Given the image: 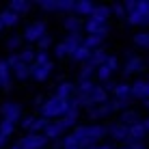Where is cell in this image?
<instances>
[{
  "instance_id": "4dcf8cb0",
  "label": "cell",
  "mask_w": 149,
  "mask_h": 149,
  "mask_svg": "<svg viewBox=\"0 0 149 149\" xmlns=\"http://www.w3.org/2000/svg\"><path fill=\"white\" fill-rule=\"evenodd\" d=\"M93 82L91 80H80V84H78V95H89L91 91H93Z\"/></svg>"
},
{
  "instance_id": "d590c367",
  "label": "cell",
  "mask_w": 149,
  "mask_h": 149,
  "mask_svg": "<svg viewBox=\"0 0 149 149\" xmlns=\"http://www.w3.org/2000/svg\"><path fill=\"white\" fill-rule=\"evenodd\" d=\"M56 11H74L71 0H56Z\"/></svg>"
},
{
  "instance_id": "7dc6e473",
  "label": "cell",
  "mask_w": 149,
  "mask_h": 149,
  "mask_svg": "<svg viewBox=\"0 0 149 149\" xmlns=\"http://www.w3.org/2000/svg\"><path fill=\"white\" fill-rule=\"evenodd\" d=\"M2 28H4V26H2V22H0V30H2Z\"/></svg>"
},
{
  "instance_id": "52a82bcc",
  "label": "cell",
  "mask_w": 149,
  "mask_h": 149,
  "mask_svg": "<svg viewBox=\"0 0 149 149\" xmlns=\"http://www.w3.org/2000/svg\"><path fill=\"white\" fill-rule=\"evenodd\" d=\"M43 35H45V22H41V19L28 24L26 30H24V39L26 41H39Z\"/></svg>"
},
{
  "instance_id": "f6af8a7d",
  "label": "cell",
  "mask_w": 149,
  "mask_h": 149,
  "mask_svg": "<svg viewBox=\"0 0 149 149\" xmlns=\"http://www.w3.org/2000/svg\"><path fill=\"white\" fill-rule=\"evenodd\" d=\"M33 119H35V117H24V121H22V127H24V130H28V127H30Z\"/></svg>"
},
{
  "instance_id": "60d3db41",
  "label": "cell",
  "mask_w": 149,
  "mask_h": 149,
  "mask_svg": "<svg viewBox=\"0 0 149 149\" xmlns=\"http://www.w3.org/2000/svg\"><path fill=\"white\" fill-rule=\"evenodd\" d=\"M54 54L58 56V58H65V56H69V54H67V50H65V45H63V43H56V48H54Z\"/></svg>"
},
{
  "instance_id": "7c38bea8",
  "label": "cell",
  "mask_w": 149,
  "mask_h": 149,
  "mask_svg": "<svg viewBox=\"0 0 149 149\" xmlns=\"http://www.w3.org/2000/svg\"><path fill=\"white\" fill-rule=\"evenodd\" d=\"M63 125H61L58 121H48V125L43 127V136L45 141H52V138H58L61 134H63Z\"/></svg>"
},
{
  "instance_id": "5b68a950",
  "label": "cell",
  "mask_w": 149,
  "mask_h": 149,
  "mask_svg": "<svg viewBox=\"0 0 149 149\" xmlns=\"http://www.w3.org/2000/svg\"><path fill=\"white\" fill-rule=\"evenodd\" d=\"M45 143H48V141H45L43 134H30V132H28V134L22 138V143H19L17 147L19 149H43Z\"/></svg>"
},
{
  "instance_id": "f1b7e54d",
  "label": "cell",
  "mask_w": 149,
  "mask_h": 149,
  "mask_svg": "<svg viewBox=\"0 0 149 149\" xmlns=\"http://www.w3.org/2000/svg\"><path fill=\"white\" fill-rule=\"evenodd\" d=\"M17 58H19V63L33 65V61H35V50H33V48H24V50H19Z\"/></svg>"
},
{
  "instance_id": "d6986e66",
  "label": "cell",
  "mask_w": 149,
  "mask_h": 149,
  "mask_svg": "<svg viewBox=\"0 0 149 149\" xmlns=\"http://www.w3.org/2000/svg\"><path fill=\"white\" fill-rule=\"evenodd\" d=\"M74 93H76V86L71 84V82H61L58 91H56V97H61V100H71Z\"/></svg>"
},
{
  "instance_id": "83f0119b",
  "label": "cell",
  "mask_w": 149,
  "mask_h": 149,
  "mask_svg": "<svg viewBox=\"0 0 149 149\" xmlns=\"http://www.w3.org/2000/svg\"><path fill=\"white\" fill-rule=\"evenodd\" d=\"M100 43H102V37H95V35H86V37L82 39V45H84V48H89L91 52L100 48Z\"/></svg>"
},
{
  "instance_id": "484cf974",
  "label": "cell",
  "mask_w": 149,
  "mask_h": 149,
  "mask_svg": "<svg viewBox=\"0 0 149 149\" xmlns=\"http://www.w3.org/2000/svg\"><path fill=\"white\" fill-rule=\"evenodd\" d=\"M95 4L89 2V0H82V2H74V11L78 15H91V11H93Z\"/></svg>"
},
{
  "instance_id": "e0dca14e",
  "label": "cell",
  "mask_w": 149,
  "mask_h": 149,
  "mask_svg": "<svg viewBox=\"0 0 149 149\" xmlns=\"http://www.w3.org/2000/svg\"><path fill=\"white\" fill-rule=\"evenodd\" d=\"M112 95H115V100H130V84L127 82L112 84Z\"/></svg>"
},
{
  "instance_id": "cb8c5ba5",
  "label": "cell",
  "mask_w": 149,
  "mask_h": 149,
  "mask_svg": "<svg viewBox=\"0 0 149 149\" xmlns=\"http://www.w3.org/2000/svg\"><path fill=\"white\" fill-rule=\"evenodd\" d=\"M30 7H33V4L26 2V0H13V2L9 4V11H13L15 15H19V13H26V11H30Z\"/></svg>"
},
{
  "instance_id": "ba28073f",
  "label": "cell",
  "mask_w": 149,
  "mask_h": 149,
  "mask_svg": "<svg viewBox=\"0 0 149 149\" xmlns=\"http://www.w3.org/2000/svg\"><path fill=\"white\" fill-rule=\"evenodd\" d=\"M89 104H91V108H93V106H102V104H106V102H108V93H106L104 91V86H100V84H95L93 86V91H91L89 95Z\"/></svg>"
},
{
  "instance_id": "ac0fdd59",
  "label": "cell",
  "mask_w": 149,
  "mask_h": 149,
  "mask_svg": "<svg viewBox=\"0 0 149 149\" xmlns=\"http://www.w3.org/2000/svg\"><path fill=\"white\" fill-rule=\"evenodd\" d=\"M11 84V67L7 65V61H0V86L9 89Z\"/></svg>"
},
{
  "instance_id": "30bf717a",
  "label": "cell",
  "mask_w": 149,
  "mask_h": 149,
  "mask_svg": "<svg viewBox=\"0 0 149 149\" xmlns=\"http://www.w3.org/2000/svg\"><path fill=\"white\" fill-rule=\"evenodd\" d=\"M84 30L89 35H95V37L104 39L106 33H108V26H106V24H97V22H93V19H86V22H84Z\"/></svg>"
},
{
  "instance_id": "9a60e30c",
  "label": "cell",
  "mask_w": 149,
  "mask_h": 149,
  "mask_svg": "<svg viewBox=\"0 0 149 149\" xmlns=\"http://www.w3.org/2000/svg\"><path fill=\"white\" fill-rule=\"evenodd\" d=\"M11 74H13L17 80H26V78H30V65L19 63V61H17V63L11 67Z\"/></svg>"
},
{
  "instance_id": "44dd1931",
  "label": "cell",
  "mask_w": 149,
  "mask_h": 149,
  "mask_svg": "<svg viewBox=\"0 0 149 149\" xmlns=\"http://www.w3.org/2000/svg\"><path fill=\"white\" fill-rule=\"evenodd\" d=\"M63 26H65V30H69V33H80V28H82V19H80V17H76V15H69V17H65V19H63Z\"/></svg>"
},
{
  "instance_id": "f35d334b",
  "label": "cell",
  "mask_w": 149,
  "mask_h": 149,
  "mask_svg": "<svg viewBox=\"0 0 149 149\" xmlns=\"http://www.w3.org/2000/svg\"><path fill=\"white\" fill-rule=\"evenodd\" d=\"M61 145H63V149H71V147H78V143H76L74 134H67V136L63 138V143H61Z\"/></svg>"
},
{
  "instance_id": "1f68e13d",
  "label": "cell",
  "mask_w": 149,
  "mask_h": 149,
  "mask_svg": "<svg viewBox=\"0 0 149 149\" xmlns=\"http://www.w3.org/2000/svg\"><path fill=\"white\" fill-rule=\"evenodd\" d=\"M134 43L138 45V48H147V43H149V35L145 33V30H141L138 35H134Z\"/></svg>"
},
{
  "instance_id": "4316f807",
  "label": "cell",
  "mask_w": 149,
  "mask_h": 149,
  "mask_svg": "<svg viewBox=\"0 0 149 149\" xmlns=\"http://www.w3.org/2000/svg\"><path fill=\"white\" fill-rule=\"evenodd\" d=\"M89 56H91V50L89 48H84V45H78V48H76V52L71 54V58L74 61H78V63H86V61H89Z\"/></svg>"
},
{
  "instance_id": "7bdbcfd3",
  "label": "cell",
  "mask_w": 149,
  "mask_h": 149,
  "mask_svg": "<svg viewBox=\"0 0 149 149\" xmlns=\"http://www.w3.org/2000/svg\"><path fill=\"white\" fill-rule=\"evenodd\" d=\"M19 43H22V39H19V37H11V39L7 41V48H9V50H17Z\"/></svg>"
},
{
  "instance_id": "3957f363",
  "label": "cell",
  "mask_w": 149,
  "mask_h": 149,
  "mask_svg": "<svg viewBox=\"0 0 149 149\" xmlns=\"http://www.w3.org/2000/svg\"><path fill=\"white\" fill-rule=\"evenodd\" d=\"M0 115H2V121H19V117H22V104H17V102H4L2 106H0Z\"/></svg>"
},
{
  "instance_id": "bcb514c9",
  "label": "cell",
  "mask_w": 149,
  "mask_h": 149,
  "mask_svg": "<svg viewBox=\"0 0 149 149\" xmlns=\"http://www.w3.org/2000/svg\"><path fill=\"white\" fill-rule=\"evenodd\" d=\"M4 145H7V138H4V136H0V149H2Z\"/></svg>"
},
{
  "instance_id": "d4e9b609",
  "label": "cell",
  "mask_w": 149,
  "mask_h": 149,
  "mask_svg": "<svg viewBox=\"0 0 149 149\" xmlns=\"http://www.w3.org/2000/svg\"><path fill=\"white\" fill-rule=\"evenodd\" d=\"M0 22H2V26H15V24L19 22V15H15L13 11H2L0 13Z\"/></svg>"
},
{
  "instance_id": "6da1fadb",
  "label": "cell",
  "mask_w": 149,
  "mask_h": 149,
  "mask_svg": "<svg viewBox=\"0 0 149 149\" xmlns=\"http://www.w3.org/2000/svg\"><path fill=\"white\" fill-rule=\"evenodd\" d=\"M104 134H106L104 125H82V127H76L74 138H76V143H78V149H89V147H93L100 138H104Z\"/></svg>"
},
{
  "instance_id": "7402d4cb",
  "label": "cell",
  "mask_w": 149,
  "mask_h": 149,
  "mask_svg": "<svg viewBox=\"0 0 149 149\" xmlns=\"http://www.w3.org/2000/svg\"><path fill=\"white\" fill-rule=\"evenodd\" d=\"M143 69V58H138V56H127V63H125V74H136V71Z\"/></svg>"
},
{
  "instance_id": "2e32d148",
  "label": "cell",
  "mask_w": 149,
  "mask_h": 149,
  "mask_svg": "<svg viewBox=\"0 0 149 149\" xmlns=\"http://www.w3.org/2000/svg\"><path fill=\"white\" fill-rule=\"evenodd\" d=\"M106 50H102V48H97V50H93V52H91V56H89V61H86V63L91 65V67H100V65H104V61H106Z\"/></svg>"
},
{
  "instance_id": "277c9868",
  "label": "cell",
  "mask_w": 149,
  "mask_h": 149,
  "mask_svg": "<svg viewBox=\"0 0 149 149\" xmlns=\"http://www.w3.org/2000/svg\"><path fill=\"white\" fill-rule=\"evenodd\" d=\"M147 15H149V4L145 0H141V2L136 4V9L132 13H127V22L132 24V26H138V24H147Z\"/></svg>"
},
{
  "instance_id": "5bb4252c",
  "label": "cell",
  "mask_w": 149,
  "mask_h": 149,
  "mask_svg": "<svg viewBox=\"0 0 149 149\" xmlns=\"http://www.w3.org/2000/svg\"><path fill=\"white\" fill-rule=\"evenodd\" d=\"M108 17H110V9L108 7H93V11L89 15V19H93L97 24H106Z\"/></svg>"
},
{
  "instance_id": "74e56055",
  "label": "cell",
  "mask_w": 149,
  "mask_h": 149,
  "mask_svg": "<svg viewBox=\"0 0 149 149\" xmlns=\"http://www.w3.org/2000/svg\"><path fill=\"white\" fill-rule=\"evenodd\" d=\"M43 63H50L48 52H35V61H33V65H43Z\"/></svg>"
},
{
  "instance_id": "8fae6325",
  "label": "cell",
  "mask_w": 149,
  "mask_h": 149,
  "mask_svg": "<svg viewBox=\"0 0 149 149\" xmlns=\"http://www.w3.org/2000/svg\"><path fill=\"white\" fill-rule=\"evenodd\" d=\"M61 43L65 45V50H67V54L71 56L76 52V48H78V45L82 43V35L80 33H69L67 37H65V41H61Z\"/></svg>"
},
{
  "instance_id": "8d00e7d4",
  "label": "cell",
  "mask_w": 149,
  "mask_h": 149,
  "mask_svg": "<svg viewBox=\"0 0 149 149\" xmlns=\"http://www.w3.org/2000/svg\"><path fill=\"white\" fill-rule=\"evenodd\" d=\"M37 43H39V52H45V50L52 45V37H50V35H43V37H41Z\"/></svg>"
},
{
  "instance_id": "b9f144b4",
  "label": "cell",
  "mask_w": 149,
  "mask_h": 149,
  "mask_svg": "<svg viewBox=\"0 0 149 149\" xmlns=\"http://www.w3.org/2000/svg\"><path fill=\"white\" fill-rule=\"evenodd\" d=\"M110 9V13H115V15H119V17H125V11H123V4H112Z\"/></svg>"
},
{
  "instance_id": "681fc988",
  "label": "cell",
  "mask_w": 149,
  "mask_h": 149,
  "mask_svg": "<svg viewBox=\"0 0 149 149\" xmlns=\"http://www.w3.org/2000/svg\"><path fill=\"white\" fill-rule=\"evenodd\" d=\"M71 149H78V147H71Z\"/></svg>"
},
{
  "instance_id": "ffe728a7",
  "label": "cell",
  "mask_w": 149,
  "mask_h": 149,
  "mask_svg": "<svg viewBox=\"0 0 149 149\" xmlns=\"http://www.w3.org/2000/svg\"><path fill=\"white\" fill-rule=\"evenodd\" d=\"M110 106H108V102L106 104H102V106H93V108H89V117L91 119H102V117H108L110 115Z\"/></svg>"
},
{
  "instance_id": "836d02e7",
  "label": "cell",
  "mask_w": 149,
  "mask_h": 149,
  "mask_svg": "<svg viewBox=\"0 0 149 149\" xmlns=\"http://www.w3.org/2000/svg\"><path fill=\"white\" fill-rule=\"evenodd\" d=\"M95 74V67H91L89 63H84L82 65V69H80V80H91V76Z\"/></svg>"
},
{
  "instance_id": "f546056e",
  "label": "cell",
  "mask_w": 149,
  "mask_h": 149,
  "mask_svg": "<svg viewBox=\"0 0 149 149\" xmlns=\"http://www.w3.org/2000/svg\"><path fill=\"white\" fill-rule=\"evenodd\" d=\"M13 132H15V123H11V121H0V136L9 138Z\"/></svg>"
},
{
  "instance_id": "8992f818",
  "label": "cell",
  "mask_w": 149,
  "mask_h": 149,
  "mask_svg": "<svg viewBox=\"0 0 149 149\" xmlns=\"http://www.w3.org/2000/svg\"><path fill=\"white\" fill-rule=\"evenodd\" d=\"M52 69H54L52 61H50V63H43V65H30V78L37 80V82H43V80L50 78Z\"/></svg>"
},
{
  "instance_id": "c3c4849f",
  "label": "cell",
  "mask_w": 149,
  "mask_h": 149,
  "mask_svg": "<svg viewBox=\"0 0 149 149\" xmlns=\"http://www.w3.org/2000/svg\"><path fill=\"white\" fill-rule=\"evenodd\" d=\"M13 149H19V147H17V145H15V147H13Z\"/></svg>"
},
{
  "instance_id": "4fadbf2b",
  "label": "cell",
  "mask_w": 149,
  "mask_h": 149,
  "mask_svg": "<svg viewBox=\"0 0 149 149\" xmlns=\"http://www.w3.org/2000/svg\"><path fill=\"white\" fill-rule=\"evenodd\" d=\"M106 134H110L112 138H117V141H127V127L121 125V123H110V125L106 127Z\"/></svg>"
},
{
  "instance_id": "ab89813d",
  "label": "cell",
  "mask_w": 149,
  "mask_h": 149,
  "mask_svg": "<svg viewBox=\"0 0 149 149\" xmlns=\"http://www.w3.org/2000/svg\"><path fill=\"white\" fill-rule=\"evenodd\" d=\"M39 7L43 9V11H56V0H41Z\"/></svg>"
},
{
  "instance_id": "d6a6232c",
  "label": "cell",
  "mask_w": 149,
  "mask_h": 149,
  "mask_svg": "<svg viewBox=\"0 0 149 149\" xmlns=\"http://www.w3.org/2000/svg\"><path fill=\"white\" fill-rule=\"evenodd\" d=\"M104 67L108 69L110 74H112V71H117V69H119V61H117V56H106V61H104Z\"/></svg>"
},
{
  "instance_id": "e575fe53",
  "label": "cell",
  "mask_w": 149,
  "mask_h": 149,
  "mask_svg": "<svg viewBox=\"0 0 149 149\" xmlns=\"http://www.w3.org/2000/svg\"><path fill=\"white\" fill-rule=\"evenodd\" d=\"M95 76H97V80H100V82H108V78H110L112 74L104 67V65H100V67L95 69Z\"/></svg>"
},
{
  "instance_id": "ee69618b",
  "label": "cell",
  "mask_w": 149,
  "mask_h": 149,
  "mask_svg": "<svg viewBox=\"0 0 149 149\" xmlns=\"http://www.w3.org/2000/svg\"><path fill=\"white\" fill-rule=\"evenodd\" d=\"M136 4H138V2H136V0H127V2H125V4H123V11H125V15H127V13H132V11H134V9H136Z\"/></svg>"
},
{
  "instance_id": "7a4b0ae2",
  "label": "cell",
  "mask_w": 149,
  "mask_h": 149,
  "mask_svg": "<svg viewBox=\"0 0 149 149\" xmlns=\"http://www.w3.org/2000/svg\"><path fill=\"white\" fill-rule=\"evenodd\" d=\"M67 110H69V100H61L54 95L41 106V117L43 119H56V117H63Z\"/></svg>"
},
{
  "instance_id": "9c48e42d",
  "label": "cell",
  "mask_w": 149,
  "mask_h": 149,
  "mask_svg": "<svg viewBox=\"0 0 149 149\" xmlns=\"http://www.w3.org/2000/svg\"><path fill=\"white\" fill-rule=\"evenodd\" d=\"M141 100L143 104L147 102V82L145 80H136L134 84H130V100Z\"/></svg>"
},
{
  "instance_id": "603a6c76",
  "label": "cell",
  "mask_w": 149,
  "mask_h": 149,
  "mask_svg": "<svg viewBox=\"0 0 149 149\" xmlns=\"http://www.w3.org/2000/svg\"><path fill=\"white\" fill-rule=\"evenodd\" d=\"M138 121H141V119H138V115L134 110H125V112H121V117H119V123L125 125V127L134 125V123H138Z\"/></svg>"
},
{
  "instance_id": "f907efd6",
  "label": "cell",
  "mask_w": 149,
  "mask_h": 149,
  "mask_svg": "<svg viewBox=\"0 0 149 149\" xmlns=\"http://www.w3.org/2000/svg\"><path fill=\"white\" fill-rule=\"evenodd\" d=\"M121 149H127V147H121Z\"/></svg>"
}]
</instances>
